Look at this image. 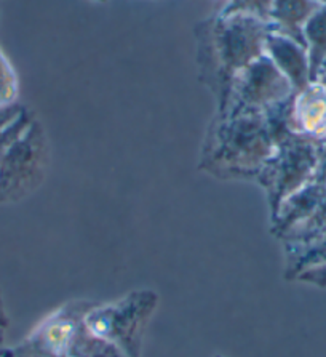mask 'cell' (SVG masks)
I'll list each match as a JSON object with an SVG mask.
<instances>
[{"mask_svg": "<svg viewBox=\"0 0 326 357\" xmlns=\"http://www.w3.org/2000/svg\"><path fill=\"white\" fill-rule=\"evenodd\" d=\"M270 24L244 15L216 13L195 26L199 77L224 111L232 85L244 68L265 53Z\"/></svg>", "mask_w": 326, "mask_h": 357, "instance_id": "obj_1", "label": "cell"}, {"mask_svg": "<svg viewBox=\"0 0 326 357\" xmlns=\"http://www.w3.org/2000/svg\"><path fill=\"white\" fill-rule=\"evenodd\" d=\"M274 151L263 111L216 114L205 137L199 169L219 180H256Z\"/></svg>", "mask_w": 326, "mask_h": 357, "instance_id": "obj_2", "label": "cell"}, {"mask_svg": "<svg viewBox=\"0 0 326 357\" xmlns=\"http://www.w3.org/2000/svg\"><path fill=\"white\" fill-rule=\"evenodd\" d=\"M159 303L155 290H132L116 301L96 303L84 322L91 333L114 343L128 357H141L146 330Z\"/></svg>", "mask_w": 326, "mask_h": 357, "instance_id": "obj_3", "label": "cell"}, {"mask_svg": "<svg viewBox=\"0 0 326 357\" xmlns=\"http://www.w3.org/2000/svg\"><path fill=\"white\" fill-rule=\"evenodd\" d=\"M50 144L42 123L34 117L24 133L0 160V205L18 204L45 181Z\"/></svg>", "mask_w": 326, "mask_h": 357, "instance_id": "obj_4", "label": "cell"}, {"mask_svg": "<svg viewBox=\"0 0 326 357\" xmlns=\"http://www.w3.org/2000/svg\"><path fill=\"white\" fill-rule=\"evenodd\" d=\"M317 144L299 135H293L275 146L274 154L259 170L256 181L267 194L270 216L280 204L312 180L317 167Z\"/></svg>", "mask_w": 326, "mask_h": 357, "instance_id": "obj_5", "label": "cell"}, {"mask_svg": "<svg viewBox=\"0 0 326 357\" xmlns=\"http://www.w3.org/2000/svg\"><path fill=\"white\" fill-rule=\"evenodd\" d=\"M96 305L91 300H70L37 324L23 342L5 346L0 357H69V349L86 312Z\"/></svg>", "mask_w": 326, "mask_h": 357, "instance_id": "obj_6", "label": "cell"}, {"mask_svg": "<svg viewBox=\"0 0 326 357\" xmlns=\"http://www.w3.org/2000/svg\"><path fill=\"white\" fill-rule=\"evenodd\" d=\"M293 93L295 90L290 80L264 53L238 74L227 106L217 116L233 111H264L275 102L290 98Z\"/></svg>", "mask_w": 326, "mask_h": 357, "instance_id": "obj_7", "label": "cell"}, {"mask_svg": "<svg viewBox=\"0 0 326 357\" xmlns=\"http://www.w3.org/2000/svg\"><path fill=\"white\" fill-rule=\"evenodd\" d=\"M290 122L295 135L315 143L326 142V90L317 80L295 91Z\"/></svg>", "mask_w": 326, "mask_h": 357, "instance_id": "obj_8", "label": "cell"}, {"mask_svg": "<svg viewBox=\"0 0 326 357\" xmlns=\"http://www.w3.org/2000/svg\"><path fill=\"white\" fill-rule=\"evenodd\" d=\"M267 55L279 71L290 80L293 90L301 91L311 84V68H309L307 50L302 43L270 31L265 40Z\"/></svg>", "mask_w": 326, "mask_h": 357, "instance_id": "obj_9", "label": "cell"}, {"mask_svg": "<svg viewBox=\"0 0 326 357\" xmlns=\"http://www.w3.org/2000/svg\"><path fill=\"white\" fill-rule=\"evenodd\" d=\"M326 194V186L322 183L311 180L299 191L286 197L277 212L270 216V231L277 239L284 237L299 223L309 218Z\"/></svg>", "mask_w": 326, "mask_h": 357, "instance_id": "obj_10", "label": "cell"}, {"mask_svg": "<svg viewBox=\"0 0 326 357\" xmlns=\"http://www.w3.org/2000/svg\"><path fill=\"white\" fill-rule=\"evenodd\" d=\"M322 3L317 0H275L270 16V31L304 43V24Z\"/></svg>", "mask_w": 326, "mask_h": 357, "instance_id": "obj_11", "label": "cell"}, {"mask_svg": "<svg viewBox=\"0 0 326 357\" xmlns=\"http://www.w3.org/2000/svg\"><path fill=\"white\" fill-rule=\"evenodd\" d=\"M285 279L296 280L301 273L326 264V232L301 245H285Z\"/></svg>", "mask_w": 326, "mask_h": 357, "instance_id": "obj_12", "label": "cell"}, {"mask_svg": "<svg viewBox=\"0 0 326 357\" xmlns=\"http://www.w3.org/2000/svg\"><path fill=\"white\" fill-rule=\"evenodd\" d=\"M302 34L311 68V82H313L326 63V3L320 5L317 12L307 20Z\"/></svg>", "mask_w": 326, "mask_h": 357, "instance_id": "obj_13", "label": "cell"}, {"mask_svg": "<svg viewBox=\"0 0 326 357\" xmlns=\"http://www.w3.org/2000/svg\"><path fill=\"white\" fill-rule=\"evenodd\" d=\"M69 357H128L121 348L107 342V340L96 337L86 328L85 322L79 327L69 349Z\"/></svg>", "mask_w": 326, "mask_h": 357, "instance_id": "obj_14", "label": "cell"}, {"mask_svg": "<svg viewBox=\"0 0 326 357\" xmlns=\"http://www.w3.org/2000/svg\"><path fill=\"white\" fill-rule=\"evenodd\" d=\"M323 232H326V194L312 215L288 232L281 242H284V247L301 245V243L312 241L320 234H323Z\"/></svg>", "mask_w": 326, "mask_h": 357, "instance_id": "obj_15", "label": "cell"}, {"mask_svg": "<svg viewBox=\"0 0 326 357\" xmlns=\"http://www.w3.org/2000/svg\"><path fill=\"white\" fill-rule=\"evenodd\" d=\"M274 3L275 0H227V3L219 13L251 16V18L261 20L269 24Z\"/></svg>", "mask_w": 326, "mask_h": 357, "instance_id": "obj_16", "label": "cell"}, {"mask_svg": "<svg viewBox=\"0 0 326 357\" xmlns=\"http://www.w3.org/2000/svg\"><path fill=\"white\" fill-rule=\"evenodd\" d=\"M18 102V77L12 64L0 50V107Z\"/></svg>", "mask_w": 326, "mask_h": 357, "instance_id": "obj_17", "label": "cell"}, {"mask_svg": "<svg viewBox=\"0 0 326 357\" xmlns=\"http://www.w3.org/2000/svg\"><path fill=\"white\" fill-rule=\"evenodd\" d=\"M34 117L36 116L32 114L27 107H24L23 112H21V114L16 117L8 127H5L2 132H0V160H2L10 146H12L16 139L24 133V130L31 126V122L34 121Z\"/></svg>", "mask_w": 326, "mask_h": 357, "instance_id": "obj_18", "label": "cell"}, {"mask_svg": "<svg viewBox=\"0 0 326 357\" xmlns=\"http://www.w3.org/2000/svg\"><path fill=\"white\" fill-rule=\"evenodd\" d=\"M296 280L320 287V289H326V264H323V266H315V268L307 269V271L299 274Z\"/></svg>", "mask_w": 326, "mask_h": 357, "instance_id": "obj_19", "label": "cell"}, {"mask_svg": "<svg viewBox=\"0 0 326 357\" xmlns=\"http://www.w3.org/2000/svg\"><path fill=\"white\" fill-rule=\"evenodd\" d=\"M312 180L326 186V143L317 144V167H315Z\"/></svg>", "mask_w": 326, "mask_h": 357, "instance_id": "obj_20", "label": "cell"}, {"mask_svg": "<svg viewBox=\"0 0 326 357\" xmlns=\"http://www.w3.org/2000/svg\"><path fill=\"white\" fill-rule=\"evenodd\" d=\"M23 109L24 106L20 105V102H15L12 106L0 107V132H2L5 127H8L10 123H12L15 119L23 112Z\"/></svg>", "mask_w": 326, "mask_h": 357, "instance_id": "obj_21", "label": "cell"}, {"mask_svg": "<svg viewBox=\"0 0 326 357\" xmlns=\"http://www.w3.org/2000/svg\"><path fill=\"white\" fill-rule=\"evenodd\" d=\"M8 324H10V319L7 314V310H5L2 291H0V328H7Z\"/></svg>", "mask_w": 326, "mask_h": 357, "instance_id": "obj_22", "label": "cell"}, {"mask_svg": "<svg viewBox=\"0 0 326 357\" xmlns=\"http://www.w3.org/2000/svg\"><path fill=\"white\" fill-rule=\"evenodd\" d=\"M317 82L323 86V89L326 90V63L322 66V69H320L318 74H317Z\"/></svg>", "mask_w": 326, "mask_h": 357, "instance_id": "obj_23", "label": "cell"}, {"mask_svg": "<svg viewBox=\"0 0 326 357\" xmlns=\"http://www.w3.org/2000/svg\"><path fill=\"white\" fill-rule=\"evenodd\" d=\"M5 330L7 328H0V354H2V351L5 348Z\"/></svg>", "mask_w": 326, "mask_h": 357, "instance_id": "obj_24", "label": "cell"}, {"mask_svg": "<svg viewBox=\"0 0 326 357\" xmlns=\"http://www.w3.org/2000/svg\"><path fill=\"white\" fill-rule=\"evenodd\" d=\"M318 3H326V0H317Z\"/></svg>", "mask_w": 326, "mask_h": 357, "instance_id": "obj_25", "label": "cell"}, {"mask_svg": "<svg viewBox=\"0 0 326 357\" xmlns=\"http://www.w3.org/2000/svg\"><path fill=\"white\" fill-rule=\"evenodd\" d=\"M96 2H106V0H96Z\"/></svg>", "mask_w": 326, "mask_h": 357, "instance_id": "obj_26", "label": "cell"}, {"mask_svg": "<svg viewBox=\"0 0 326 357\" xmlns=\"http://www.w3.org/2000/svg\"><path fill=\"white\" fill-rule=\"evenodd\" d=\"M323 143H326V142H323Z\"/></svg>", "mask_w": 326, "mask_h": 357, "instance_id": "obj_27", "label": "cell"}, {"mask_svg": "<svg viewBox=\"0 0 326 357\" xmlns=\"http://www.w3.org/2000/svg\"><path fill=\"white\" fill-rule=\"evenodd\" d=\"M217 357H219V356H217Z\"/></svg>", "mask_w": 326, "mask_h": 357, "instance_id": "obj_28", "label": "cell"}]
</instances>
